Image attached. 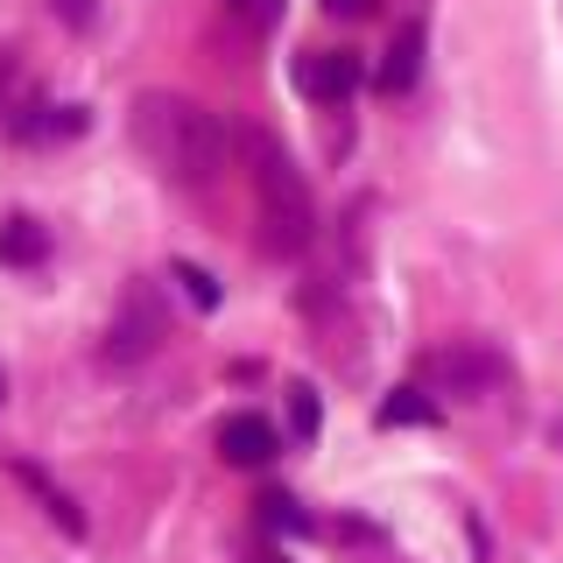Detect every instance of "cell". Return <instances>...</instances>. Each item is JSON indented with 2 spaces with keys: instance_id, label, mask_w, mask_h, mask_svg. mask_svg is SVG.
<instances>
[{
  "instance_id": "52a82bcc",
  "label": "cell",
  "mask_w": 563,
  "mask_h": 563,
  "mask_svg": "<svg viewBox=\"0 0 563 563\" xmlns=\"http://www.w3.org/2000/svg\"><path fill=\"white\" fill-rule=\"evenodd\" d=\"M416 78H422V22H401L395 29V43H387V57H380V92L387 99H401V92H416Z\"/></svg>"
},
{
  "instance_id": "e0dca14e",
  "label": "cell",
  "mask_w": 563,
  "mask_h": 563,
  "mask_svg": "<svg viewBox=\"0 0 563 563\" xmlns=\"http://www.w3.org/2000/svg\"><path fill=\"white\" fill-rule=\"evenodd\" d=\"M261 563H282V556H261Z\"/></svg>"
},
{
  "instance_id": "7a4b0ae2",
  "label": "cell",
  "mask_w": 563,
  "mask_h": 563,
  "mask_svg": "<svg viewBox=\"0 0 563 563\" xmlns=\"http://www.w3.org/2000/svg\"><path fill=\"white\" fill-rule=\"evenodd\" d=\"M246 169H254V205H261V246L268 254H303L317 240V198L303 184V169L289 163L275 134H246Z\"/></svg>"
},
{
  "instance_id": "30bf717a",
  "label": "cell",
  "mask_w": 563,
  "mask_h": 563,
  "mask_svg": "<svg viewBox=\"0 0 563 563\" xmlns=\"http://www.w3.org/2000/svg\"><path fill=\"white\" fill-rule=\"evenodd\" d=\"M380 422L387 430H422V422H437V401L422 395V387H395V395L380 401Z\"/></svg>"
},
{
  "instance_id": "9a60e30c",
  "label": "cell",
  "mask_w": 563,
  "mask_h": 563,
  "mask_svg": "<svg viewBox=\"0 0 563 563\" xmlns=\"http://www.w3.org/2000/svg\"><path fill=\"white\" fill-rule=\"evenodd\" d=\"M331 14H366V0H324Z\"/></svg>"
},
{
  "instance_id": "7c38bea8",
  "label": "cell",
  "mask_w": 563,
  "mask_h": 563,
  "mask_svg": "<svg viewBox=\"0 0 563 563\" xmlns=\"http://www.w3.org/2000/svg\"><path fill=\"white\" fill-rule=\"evenodd\" d=\"M169 282H176V289H184L198 310H219V282H211L198 261H169Z\"/></svg>"
},
{
  "instance_id": "4fadbf2b",
  "label": "cell",
  "mask_w": 563,
  "mask_h": 563,
  "mask_svg": "<svg viewBox=\"0 0 563 563\" xmlns=\"http://www.w3.org/2000/svg\"><path fill=\"white\" fill-rule=\"evenodd\" d=\"M233 8V22L246 29V35H268L275 22H282V0H225Z\"/></svg>"
},
{
  "instance_id": "277c9868",
  "label": "cell",
  "mask_w": 563,
  "mask_h": 563,
  "mask_svg": "<svg viewBox=\"0 0 563 563\" xmlns=\"http://www.w3.org/2000/svg\"><path fill=\"white\" fill-rule=\"evenodd\" d=\"M163 339H169V324H163V310H155V296L148 289H128L120 317L106 324V360H113V366H141Z\"/></svg>"
},
{
  "instance_id": "9c48e42d",
  "label": "cell",
  "mask_w": 563,
  "mask_h": 563,
  "mask_svg": "<svg viewBox=\"0 0 563 563\" xmlns=\"http://www.w3.org/2000/svg\"><path fill=\"white\" fill-rule=\"evenodd\" d=\"M43 254H49V240H43L35 219H8V225H0V261H8V268H35Z\"/></svg>"
},
{
  "instance_id": "2e32d148",
  "label": "cell",
  "mask_w": 563,
  "mask_h": 563,
  "mask_svg": "<svg viewBox=\"0 0 563 563\" xmlns=\"http://www.w3.org/2000/svg\"><path fill=\"white\" fill-rule=\"evenodd\" d=\"M0 395H8V374H0Z\"/></svg>"
},
{
  "instance_id": "ba28073f",
  "label": "cell",
  "mask_w": 563,
  "mask_h": 563,
  "mask_svg": "<svg viewBox=\"0 0 563 563\" xmlns=\"http://www.w3.org/2000/svg\"><path fill=\"white\" fill-rule=\"evenodd\" d=\"M14 479H22V486L35 493V500H43V515H49V521H57V528H64V536H85V515H78V507H70V493H64V486H49V479H43V472H35V465H29V457H22V465H14Z\"/></svg>"
},
{
  "instance_id": "5bb4252c",
  "label": "cell",
  "mask_w": 563,
  "mask_h": 563,
  "mask_svg": "<svg viewBox=\"0 0 563 563\" xmlns=\"http://www.w3.org/2000/svg\"><path fill=\"white\" fill-rule=\"evenodd\" d=\"M289 416H296V437H317V395L310 387H289Z\"/></svg>"
},
{
  "instance_id": "ac0fdd59",
  "label": "cell",
  "mask_w": 563,
  "mask_h": 563,
  "mask_svg": "<svg viewBox=\"0 0 563 563\" xmlns=\"http://www.w3.org/2000/svg\"><path fill=\"white\" fill-rule=\"evenodd\" d=\"M0 78H8V64H0Z\"/></svg>"
},
{
  "instance_id": "8992f818",
  "label": "cell",
  "mask_w": 563,
  "mask_h": 563,
  "mask_svg": "<svg viewBox=\"0 0 563 563\" xmlns=\"http://www.w3.org/2000/svg\"><path fill=\"white\" fill-rule=\"evenodd\" d=\"M219 457L225 465H268L275 457V422L268 416H225L219 422Z\"/></svg>"
},
{
  "instance_id": "3957f363",
  "label": "cell",
  "mask_w": 563,
  "mask_h": 563,
  "mask_svg": "<svg viewBox=\"0 0 563 563\" xmlns=\"http://www.w3.org/2000/svg\"><path fill=\"white\" fill-rule=\"evenodd\" d=\"M430 380L444 387V395L479 401V395H493V387L507 380V360H500L493 345H479V339H457V345H444V352H430Z\"/></svg>"
},
{
  "instance_id": "6da1fadb",
  "label": "cell",
  "mask_w": 563,
  "mask_h": 563,
  "mask_svg": "<svg viewBox=\"0 0 563 563\" xmlns=\"http://www.w3.org/2000/svg\"><path fill=\"white\" fill-rule=\"evenodd\" d=\"M134 148L148 155L169 184L198 190L225 169L233 155V128L219 113H205L198 99H176V92H141L134 99Z\"/></svg>"
},
{
  "instance_id": "5b68a950",
  "label": "cell",
  "mask_w": 563,
  "mask_h": 563,
  "mask_svg": "<svg viewBox=\"0 0 563 563\" xmlns=\"http://www.w3.org/2000/svg\"><path fill=\"white\" fill-rule=\"evenodd\" d=\"M360 57L352 49H310V57H296V85H303V99L317 106H345L352 92H360Z\"/></svg>"
},
{
  "instance_id": "8fae6325",
  "label": "cell",
  "mask_w": 563,
  "mask_h": 563,
  "mask_svg": "<svg viewBox=\"0 0 563 563\" xmlns=\"http://www.w3.org/2000/svg\"><path fill=\"white\" fill-rule=\"evenodd\" d=\"M261 528H275V536H310V515L289 493H261Z\"/></svg>"
}]
</instances>
